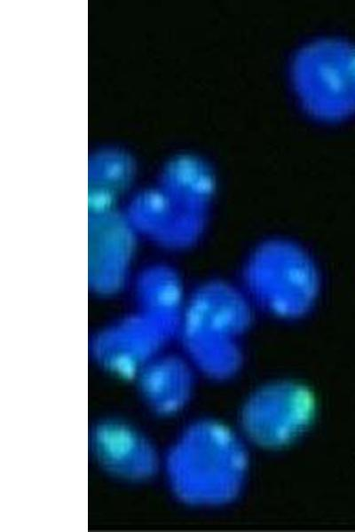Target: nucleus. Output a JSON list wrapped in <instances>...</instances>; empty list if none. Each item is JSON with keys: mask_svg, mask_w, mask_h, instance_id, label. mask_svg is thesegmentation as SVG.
<instances>
[{"mask_svg": "<svg viewBox=\"0 0 355 532\" xmlns=\"http://www.w3.org/2000/svg\"><path fill=\"white\" fill-rule=\"evenodd\" d=\"M89 450L96 466L120 482L140 484L161 473L162 453L154 440L123 419L96 422L89 434Z\"/></svg>", "mask_w": 355, "mask_h": 532, "instance_id": "obj_6", "label": "nucleus"}, {"mask_svg": "<svg viewBox=\"0 0 355 532\" xmlns=\"http://www.w3.org/2000/svg\"><path fill=\"white\" fill-rule=\"evenodd\" d=\"M134 165L124 153L105 150L95 153L89 164L90 188L99 189L118 196L132 180Z\"/></svg>", "mask_w": 355, "mask_h": 532, "instance_id": "obj_10", "label": "nucleus"}, {"mask_svg": "<svg viewBox=\"0 0 355 532\" xmlns=\"http://www.w3.org/2000/svg\"><path fill=\"white\" fill-rule=\"evenodd\" d=\"M248 295L275 316L304 315L313 304L319 289L316 268L298 246L272 240L259 246L244 270Z\"/></svg>", "mask_w": 355, "mask_h": 532, "instance_id": "obj_2", "label": "nucleus"}, {"mask_svg": "<svg viewBox=\"0 0 355 532\" xmlns=\"http://www.w3.org/2000/svg\"><path fill=\"white\" fill-rule=\"evenodd\" d=\"M248 298L233 286L208 282L186 298L178 335L190 358L202 367L210 366L221 348L233 345L250 320Z\"/></svg>", "mask_w": 355, "mask_h": 532, "instance_id": "obj_4", "label": "nucleus"}, {"mask_svg": "<svg viewBox=\"0 0 355 532\" xmlns=\"http://www.w3.org/2000/svg\"><path fill=\"white\" fill-rule=\"evenodd\" d=\"M302 105L313 116L340 121L355 114V46L337 39L302 49L292 68Z\"/></svg>", "mask_w": 355, "mask_h": 532, "instance_id": "obj_3", "label": "nucleus"}, {"mask_svg": "<svg viewBox=\"0 0 355 532\" xmlns=\"http://www.w3.org/2000/svg\"><path fill=\"white\" fill-rule=\"evenodd\" d=\"M190 379L187 364L165 351L142 368L132 381L143 407L157 418H166L185 403Z\"/></svg>", "mask_w": 355, "mask_h": 532, "instance_id": "obj_8", "label": "nucleus"}, {"mask_svg": "<svg viewBox=\"0 0 355 532\" xmlns=\"http://www.w3.org/2000/svg\"><path fill=\"white\" fill-rule=\"evenodd\" d=\"M138 239L123 211L90 214L88 282L92 293L113 297L131 284Z\"/></svg>", "mask_w": 355, "mask_h": 532, "instance_id": "obj_7", "label": "nucleus"}, {"mask_svg": "<svg viewBox=\"0 0 355 532\" xmlns=\"http://www.w3.org/2000/svg\"><path fill=\"white\" fill-rule=\"evenodd\" d=\"M214 192L211 172L179 161L163 168L156 186L137 193L123 210L138 238L166 250H183L201 238Z\"/></svg>", "mask_w": 355, "mask_h": 532, "instance_id": "obj_1", "label": "nucleus"}, {"mask_svg": "<svg viewBox=\"0 0 355 532\" xmlns=\"http://www.w3.org/2000/svg\"><path fill=\"white\" fill-rule=\"evenodd\" d=\"M180 321L134 307L96 332L90 343L92 361L112 377L130 379L166 351L178 335Z\"/></svg>", "mask_w": 355, "mask_h": 532, "instance_id": "obj_5", "label": "nucleus"}, {"mask_svg": "<svg viewBox=\"0 0 355 532\" xmlns=\"http://www.w3.org/2000/svg\"><path fill=\"white\" fill-rule=\"evenodd\" d=\"M135 307L181 321L186 298L178 274L164 263H150L131 281Z\"/></svg>", "mask_w": 355, "mask_h": 532, "instance_id": "obj_9", "label": "nucleus"}]
</instances>
